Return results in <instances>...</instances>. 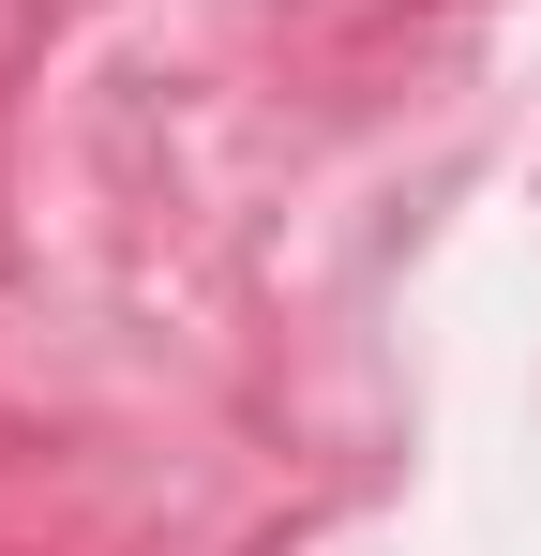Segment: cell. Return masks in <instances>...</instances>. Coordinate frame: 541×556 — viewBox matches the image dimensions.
I'll return each instance as SVG.
<instances>
[]
</instances>
